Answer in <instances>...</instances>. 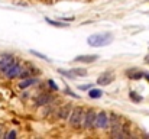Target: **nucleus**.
Here are the masks:
<instances>
[{
  "label": "nucleus",
  "instance_id": "1",
  "mask_svg": "<svg viewBox=\"0 0 149 139\" xmlns=\"http://www.w3.org/2000/svg\"><path fill=\"white\" fill-rule=\"evenodd\" d=\"M111 42H113V35L109 32L107 34H96V35H91L87 38V44L90 46H94V48L106 46Z\"/></svg>",
  "mask_w": 149,
  "mask_h": 139
},
{
  "label": "nucleus",
  "instance_id": "2",
  "mask_svg": "<svg viewBox=\"0 0 149 139\" xmlns=\"http://www.w3.org/2000/svg\"><path fill=\"white\" fill-rule=\"evenodd\" d=\"M83 117H84V109L83 107H72L71 115L68 117L70 126L72 129H80L83 128Z\"/></svg>",
  "mask_w": 149,
  "mask_h": 139
},
{
  "label": "nucleus",
  "instance_id": "3",
  "mask_svg": "<svg viewBox=\"0 0 149 139\" xmlns=\"http://www.w3.org/2000/svg\"><path fill=\"white\" fill-rule=\"evenodd\" d=\"M96 112L93 109H87L84 110V117H83V128L90 131L94 129V120H96Z\"/></svg>",
  "mask_w": 149,
  "mask_h": 139
},
{
  "label": "nucleus",
  "instance_id": "4",
  "mask_svg": "<svg viewBox=\"0 0 149 139\" xmlns=\"http://www.w3.org/2000/svg\"><path fill=\"white\" fill-rule=\"evenodd\" d=\"M109 128V115L106 112H99L94 120V129H107Z\"/></svg>",
  "mask_w": 149,
  "mask_h": 139
},
{
  "label": "nucleus",
  "instance_id": "5",
  "mask_svg": "<svg viewBox=\"0 0 149 139\" xmlns=\"http://www.w3.org/2000/svg\"><path fill=\"white\" fill-rule=\"evenodd\" d=\"M22 70H23V67L16 61V62H13L6 71H3V74H4L7 78H16V77H19V74H20Z\"/></svg>",
  "mask_w": 149,
  "mask_h": 139
},
{
  "label": "nucleus",
  "instance_id": "6",
  "mask_svg": "<svg viewBox=\"0 0 149 139\" xmlns=\"http://www.w3.org/2000/svg\"><path fill=\"white\" fill-rule=\"evenodd\" d=\"M13 62H16V58L10 54H1L0 55V71H6Z\"/></svg>",
  "mask_w": 149,
  "mask_h": 139
},
{
  "label": "nucleus",
  "instance_id": "7",
  "mask_svg": "<svg viewBox=\"0 0 149 139\" xmlns=\"http://www.w3.org/2000/svg\"><path fill=\"white\" fill-rule=\"evenodd\" d=\"M52 101H54V96H51V94H48V93H44V94H41V96L35 100V106H36V107H41V106H49Z\"/></svg>",
  "mask_w": 149,
  "mask_h": 139
},
{
  "label": "nucleus",
  "instance_id": "8",
  "mask_svg": "<svg viewBox=\"0 0 149 139\" xmlns=\"http://www.w3.org/2000/svg\"><path fill=\"white\" fill-rule=\"evenodd\" d=\"M113 80H114V74H113L111 71H104L99 78H97V84H99V86H109Z\"/></svg>",
  "mask_w": 149,
  "mask_h": 139
},
{
  "label": "nucleus",
  "instance_id": "9",
  "mask_svg": "<svg viewBox=\"0 0 149 139\" xmlns=\"http://www.w3.org/2000/svg\"><path fill=\"white\" fill-rule=\"evenodd\" d=\"M71 110H72V107H71V104H64L59 110H58V117L61 119V120H67L68 117H70V115H71Z\"/></svg>",
  "mask_w": 149,
  "mask_h": 139
},
{
  "label": "nucleus",
  "instance_id": "10",
  "mask_svg": "<svg viewBox=\"0 0 149 139\" xmlns=\"http://www.w3.org/2000/svg\"><path fill=\"white\" fill-rule=\"evenodd\" d=\"M97 58H99V55H96V54H91V55H78V57L74 58V61H75V62H86V64H90V62L97 61Z\"/></svg>",
  "mask_w": 149,
  "mask_h": 139
},
{
  "label": "nucleus",
  "instance_id": "11",
  "mask_svg": "<svg viewBox=\"0 0 149 139\" xmlns=\"http://www.w3.org/2000/svg\"><path fill=\"white\" fill-rule=\"evenodd\" d=\"M143 74L145 73H142L139 68H129V70H126V75L130 80H141L143 77Z\"/></svg>",
  "mask_w": 149,
  "mask_h": 139
},
{
  "label": "nucleus",
  "instance_id": "12",
  "mask_svg": "<svg viewBox=\"0 0 149 139\" xmlns=\"http://www.w3.org/2000/svg\"><path fill=\"white\" fill-rule=\"evenodd\" d=\"M36 83H38V78L36 77H28V78H23L19 83V89H28L31 86H35Z\"/></svg>",
  "mask_w": 149,
  "mask_h": 139
},
{
  "label": "nucleus",
  "instance_id": "13",
  "mask_svg": "<svg viewBox=\"0 0 149 139\" xmlns=\"http://www.w3.org/2000/svg\"><path fill=\"white\" fill-rule=\"evenodd\" d=\"M45 20H47V23H49L51 26H56V28H68V23H62V22L54 20V19H49V17H47Z\"/></svg>",
  "mask_w": 149,
  "mask_h": 139
},
{
  "label": "nucleus",
  "instance_id": "14",
  "mask_svg": "<svg viewBox=\"0 0 149 139\" xmlns=\"http://www.w3.org/2000/svg\"><path fill=\"white\" fill-rule=\"evenodd\" d=\"M71 73L74 74V77H86L87 75V70H84V68H71Z\"/></svg>",
  "mask_w": 149,
  "mask_h": 139
},
{
  "label": "nucleus",
  "instance_id": "15",
  "mask_svg": "<svg viewBox=\"0 0 149 139\" xmlns=\"http://www.w3.org/2000/svg\"><path fill=\"white\" fill-rule=\"evenodd\" d=\"M101 96H103V92L99 89H90L88 90V97H91V98H100Z\"/></svg>",
  "mask_w": 149,
  "mask_h": 139
},
{
  "label": "nucleus",
  "instance_id": "16",
  "mask_svg": "<svg viewBox=\"0 0 149 139\" xmlns=\"http://www.w3.org/2000/svg\"><path fill=\"white\" fill-rule=\"evenodd\" d=\"M32 55H35V57H38V58H41V59H44V61H47V62H51V59L47 57V55H44V54H41V52H38V51H29Z\"/></svg>",
  "mask_w": 149,
  "mask_h": 139
},
{
  "label": "nucleus",
  "instance_id": "17",
  "mask_svg": "<svg viewBox=\"0 0 149 139\" xmlns=\"http://www.w3.org/2000/svg\"><path fill=\"white\" fill-rule=\"evenodd\" d=\"M129 97H130V100H132V101H138V103H139V101H142V96L136 94L135 92L129 93Z\"/></svg>",
  "mask_w": 149,
  "mask_h": 139
},
{
  "label": "nucleus",
  "instance_id": "18",
  "mask_svg": "<svg viewBox=\"0 0 149 139\" xmlns=\"http://www.w3.org/2000/svg\"><path fill=\"white\" fill-rule=\"evenodd\" d=\"M64 93H65V94H68V96H71V97H74V98H80V96H78V94H75V93L72 92L70 87H67V86H65V89H64Z\"/></svg>",
  "mask_w": 149,
  "mask_h": 139
},
{
  "label": "nucleus",
  "instance_id": "19",
  "mask_svg": "<svg viewBox=\"0 0 149 139\" xmlns=\"http://www.w3.org/2000/svg\"><path fill=\"white\" fill-rule=\"evenodd\" d=\"M58 73L62 74V75H65V77H68V78H74V74L71 73V70H70V71H65V70H61V68H59Z\"/></svg>",
  "mask_w": 149,
  "mask_h": 139
},
{
  "label": "nucleus",
  "instance_id": "20",
  "mask_svg": "<svg viewBox=\"0 0 149 139\" xmlns=\"http://www.w3.org/2000/svg\"><path fill=\"white\" fill-rule=\"evenodd\" d=\"M17 136V133L15 132V131H10V132H7L6 135H4V138H16Z\"/></svg>",
  "mask_w": 149,
  "mask_h": 139
},
{
  "label": "nucleus",
  "instance_id": "21",
  "mask_svg": "<svg viewBox=\"0 0 149 139\" xmlns=\"http://www.w3.org/2000/svg\"><path fill=\"white\" fill-rule=\"evenodd\" d=\"M48 84H49V87H51V89H52V90H55V92H58V86H56V84H55V83H54L52 80H49V81H48Z\"/></svg>",
  "mask_w": 149,
  "mask_h": 139
},
{
  "label": "nucleus",
  "instance_id": "22",
  "mask_svg": "<svg viewBox=\"0 0 149 139\" xmlns=\"http://www.w3.org/2000/svg\"><path fill=\"white\" fill-rule=\"evenodd\" d=\"M0 138H4V125L0 123Z\"/></svg>",
  "mask_w": 149,
  "mask_h": 139
},
{
  "label": "nucleus",
  "instance_id": "23",
  "mask_svg": "<svg viewBox=\"0 0 149 139\" xmlns=\"http://www.w3.org/2000/svg\"><path fill=\"white\" fill-rule=\"evenodd\" d=\"M80 89H81V90H90L91 86H87V84H86V86H80Z\"/></svg>",
  "mask_w": 149,
  "mask_h": 139
},
{
  "label": "nucleus",
  "instance_id": "24",
  "mask_svg": "<svg viewBox=\"0 0 149 139\" xmlns=\"http://www.w3.org/2000/svg\"><path fill=\"white\" fill-rule=\"evenodd\" d=\"M143 77H145V78H146V80L149 81V73H146V74H143Z\"/></svg>",
  "mask_w": 149,
  "mask_h": 139
},
{
  "label": "nucleus",
  "instance_id": "25",
  "mask_svg": "<svg viewBox=\"0 0 149 139\" xmlns=\"http://www.w3.org/2000/svg\"><path fill=\"white\" fill-rule=\"evenodd\" d=\"M145 62H146V64H149V55H146V58H145Z\"/></svg>",
  "mask_w": 149,
  "mask_h": 139
}]
</instances>
